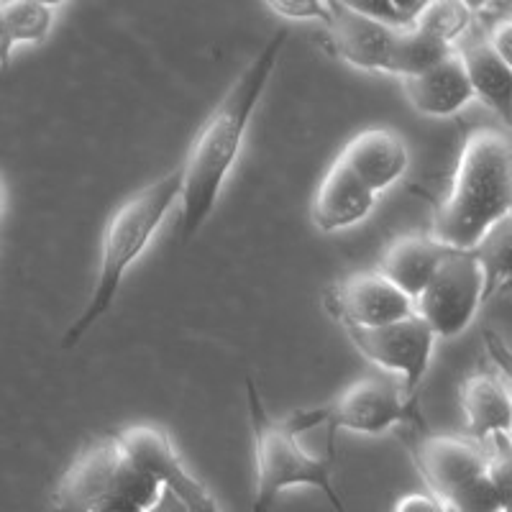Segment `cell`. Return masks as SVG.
<instances>
[{
    "label": "cell",
    "mask_w": 512,
    "mask_h": 512,
    "mask_svg": "<svg viewBox=\"0 0 512 512\" xmlns=\"http://www.w3.org/2000/svg\"><path fill=\"white\" fill-rule=\"evenodd\" d=\"M285 41V29L277 31L267 41V47L241 72L226 98L205 118V123L192 139L190 152L182 162V241L198 236L203 223L216 208L223 182L239 157L246 128H249L256 105L267 90Z\"/></svg>",
    "instance_id": "cell-1"
},
{
    "label": "cell",
    "mask_w": 512,
    "mask_h": 512,
    "mask_svg": "<svg viewBox=\"0 0 512 512\" xmlns=\"http://www.w3.org/2000/svg\"><path fill=\"white\" fill-rule=\"evenodd\" d=\"M512 149L502 128L479 126L464 136L451 190L438 203L433 236L448 251H474L510 218Z\"/></svg>",
    "instance_id": "cell-2"
},
{
    "label": "cell",
    "mask_w": 512,
    "mask_h": 512,
    "mask_svg": "<svg viewBox=\"0 0 512 512\" xmlns=\"http://www.w3.org/2000/svg\"><path fill=\"white\" fill-rule=\"evenodd\" d=\"M408 451L431 497L451 512H510V436L479 443L469 436H441L413 420Z\"/></svg>",
    "instance_id": "cell-3"
},
{
    "label": "cell",
    "mask_w": 512,
    "mask_h": 512,
    "mask_svg": "<svg viewBox=\"0 0 512 512\" xmlns=\"http://www.w3.org/2000/svg\"><path fill=\"white\" fill-rule=\"evenodd\" d=\"M182 192V162L172 172L159 177L157 182L146 185L136 195L123 200L111 213L108 223L103 228V239H100V274L98 285H95L93 297H90L88 308L82 310L80 318L67 328L62 346L72 349L82 341V336L108 313L113 300L121 290L123 274L128 267L144 254L154 233L167 218L169 208L180 198Z\"/></svg>",
    "instance_id": "cell-4"
},
{
    "label": "cell",
    "mask_w": 512,
    "mask_h": 512,
    "mask_svg": "<svg viewBox=\"0 0 512 512\" xmlns=\"http://www.w3.org/2000/svg\"><path fill=\"white\" fill-rule=\"evenodd\" d=\"M159 489L118 436H100L64 469L49 497V512H146Z\"/></svg>",
    "instance_id": "cell-5"
},
{
    "label": "cell",
    "mask_w": 512,
    "mask_h": 512,
    "mask_svg": "<svg viewBox=\"0 0 512 512\" xmlns=\"http://www.w3.org/2000/svg\"><path fill=\"white\" fill-rule=\"evenodd\" d=\"M328 34L333 49L351 67L367 72L410 77L441 62L454 47L423 26L390 29L346 6V0L328 3Z\"/></svg>",
    "instance_id": "cell-6"
},
{
    "label": "cell",
    "mask_w": 512,
    "mask_h": 512,
    "mask_svg": "<svg viewBox=\"0 0 512 512\" xmlns=\"http://www.w3.org/2000/svg\"><path fill=\"white\" fill-rule=\"evenodd\" d=\"M246 395H249V420L256 461L254 512H269V507L285 489L300 487V484L320 489L338 512L344 510L341 497L333 487L331 461L310 456L297 443V436L290 431V425L285 420H274L267 413L262 397L256 392L254 379H246Z\"/></svg>",
    "instance_id": "cell-7"
},
{
    "label": "cell",
    "mask_w": 512,
    "mask_h": 512,
    "mask_svg": "<svg viewBox=\"0 0 512 512\" xmlns=\"http://www.w3.org/2000/svg\"><path fill=\"white\" fill-rule=\"evenodd\" d=\"M418 397H408L402 387L390 379L367 377L349 384L331 405L315 410H300V413L285 418L290 431L305 433L313 431L315 425H328V438H331L333 454V436L336 431H356L379 436L390 431L392 425L413 423L418 420Z\"/></svg>",
    "instance_id": "cell-8"
},
{
    "label": "cell",
    "mask_w": 512,
    "mask_h": 512,
    "mask_svg": "<svg viewBox=\"0 0 512 512\" xmlns=\"http://www.w3.org/2000/svg\"><path fill=\"white\" fill-rule=\"evenodd\" d=\"M482 287V269L472 251H448L431 282L413 300L415 315L436 338L459 336L482 305Z\"/></svg>",
    "instance_id": "cell-9"
},
{
    "label": "cell",
    "mask_w": 512,
    "mask_h": 512,
    "mask_svg": "<svg viewBox=\"0 0 512 512\" xmlns=\"http://www.w3.org/2000/svg\"><path fill=\"white\" fill-rule=\"evenodd\" d=\"M349 333L351 344L367 356L372 364L387 369V372L402 374V392L415 397L425 372L431 367V354L436 336L418 315L397 320L390 326L377 328H356L344 326Z\"/></svg>",
    "instance_id": "cell-10"
},
{
    "label": "cell",
    "mask_w": 512,
    "mask_h": 512,
    "mask_svg": "<svg viewBox=\"0 0 512 512\" xmlns=\"http://www.w3.org/2000/svg\"><path fill=\"white\" fill-rule=\"evenodd\" d=\"M326 308L341 326L377 328L415 315L413 300L379 269L349 274L326 290Z\"/></svg>",
    "instance_id": "cell-11"
},
{
    "label": "cell",
    "mask_w": 512,
    "mask_h": 512,
    "mask_svg": "<svg viewBox=\"0 0 512 512\" xmlns=\"http://www.w3.org/2000/svg\"><path fill=\"white\" fill-rule=\"evenodd\" d=\"M121 446L126 448L128 456L144 469L159 487L175 492L190 512H218L216 500L208 489L203 487L200 479L187 472L177 454L175 443L157 425H131L116 433Z\"/></svg>",
    "instance_id": "cell-12"
},
{
    "label": "cell",
    "mask_w": 512,
    "mask_h": 512,
    "mask_svg": "<svg viewBox=\"0 0 512 512\" xmlns=\"http://www.w3.org/2000/svg\"><path fill=\"white\" fill-rule=\"evenodd\" d=\"M338 159L359 177V182L374 195L395 185L405 169H408L410 154L408 146L390 128H367L356 134Z\"/></svg>",
    "instance_id": "cell-13"
},
{
    "label": "cell",
    "mask_w": 512,
    "mask_h": 512,
    "mask_svg": "<svg viewBox=\"0 0 512 512\" xmlns=\"http://www.w3.org/2000/svg\"><path fill=\"white\" fill-rule=\"evenodd\" d=\"M377 195L361 185L359 177L341 159L328 167L313 200V223L320 231H341L372 213Z\"/></svg>",
    "instance_id": "cell-14"
},
{
    "label": "cell",
    "mask_w": 512,
    "mask_h": 512,
    "mask_svg": "<svg viewBox=\"0 0 512 512\" xmlns=\"http://www.w3.org/2000/svg\"><path fill=\"white\" fill-rule=\"evenodd\" d=\"M402 88L415 111L425 116H454L474 98L464 64L454 49L428 70L402 77Z\"/></svg>",
    "instance_id": "cell-15"
},
{
    "label": "cell",
    "mask_w": 512,
    "mask_h": 512,
    "mask_svg": "<svg viewBox=\"0 0 512 512\" xmlns=\"http://www.w3.org/2000/svg\"><path fill=\"white\" fill-rule=\"evenodd\" d=\"M461 410L466 415L469 438L487 443L495 436H510L512 402L510 384L489 372H474L459 390Z\"/></svg>",
    "instance_id": "cell-16"
},
{
    "label": "cell",
    "mask_w": 512,
    "mask_h": 512,
    "mask_svg": "<svg viewBox=\"0 0 512 512\" xmlns=\"http://www.w3.org/2000/svg\"><path fill=\"white\" fill-rule=\"evenodd\" d=\"M448 249L438 246L431 236H420V233H405L397 236L387 251H384L382 262H379V272L392 282L400 292L415 300L425 285L431 282L436 274L438 264Z\"/></svg>",
    "instance_id": "cell-17"
},
{
    "label": "cell",
    "mask_w": 512,
    "mask_h": 512,
    "mask_svg": "<svg viewBox=\"0 0 512 512\" xmlns=\"http://www.w3.org/2000/svg\"><path fill=\"white\" fill-rule=\"evenodd\" d=\"M454 52L459 54L461 64H464L474 98H482L492 111L510 118L512 67L502 62L495 49L489 47L487 34L464 41L459 49L454 47Z\"/></svg>",
    "instance_id": "cell-18"
},
{
    "label": "cell",
    "mask_w": 512,
    "mask_h": 512,
    "mask_svg": "<svg viewBox=\"0 0 512 512\" xmlns=\"http://www.w3.org/2000/svg\"><path fill=\"white\" fill-rule=\"evenodd\" d=\"M474 259L479 262L482 269L484 287H482V305L487 303L489 297L495 295L507 280H510V218L497 223L492 231L487 233V239L472 251Z\"/></svg>",
    "instance_id": "cell-19"
},
{
    "label": "cell",
    "mask_w": 512,
    "mask_h": 512,
    "mask_svg": "<svg viewBox=\"0 0 512 512\" xmlns=\"http://www.w3.org/2000/svg\"><path fill=\"white\" fill-rule=\"evenodd\" d=\"M52 8L41 0H0L8 29L18 41H44L52 29Z\"/></svg>",
    "instance_id": "cell-20"
},
{
    "label": "cell",
    "mask_w": 512,
    "mask_h": 512,
    "mask_svg": "<svg viewBox=\"0 0 512 512\" xmlns=\"http://www.w3.org/2000/svg\"><path fill=\"white\" fill-rule=\"evenodd\" d=\"M346 6L390 29H410L423 11L425 0H346Z\"/></svg>",
    "instance_id": "cell-21"
},
{
    "label": "cell",
    "mask_w": 512,
    "mask_h": 512,
    "mask_svg": "<svg viewBox=\"0 0 512 512\" xmlns=\"http://www.w3.org/2000/svg\"><path fill=\"white\" fill-rule=\"evenodd\" d=\"M267 8H272L277 16L313 18L320 24H328V3H320V0H269Z\"/></svg>",
    "instance_id": "cell-22"
},
{
    "label": "cell",
    "mask_w": 512,
    "mask_h": 512,
    "mask_svg": "<svg viewBox=\"0 0 512 512\" xmlns=\"http://www.w3.org/2000/svg\"><path fill=\"white\" fill-rule=\"evenodd\" d=\"M512 26H510V16L505 18H497L495 26H492V31L487 34V41L489 47L495 49L497 57L502 59V62H507L512 67V47H510V39H512Z\"/></svg>",
    "instance_id": "cell-23"
},
{
    "label": "cell",
    "mask_w": 512,
    "mask_h": 512,
    "mask_svg": "<svg viewBox=\"0 0 512 512\" xmlns=\"http://www.w3.org/2000/svg\"><path fill=\"white\" fill-rule=\"evenodd\" d=\"M395 512H451V510L431 495H408L397 502Z\"/></svg>",
    "instance_id": "cell-24"
},
{
    "label": "cell",
    "mask_w": 512,
    "mask_h": 512,
    "mask_svg": "<svg viewBox=\"0 0 512 512\" xmlns=\"http://www.w3.org/2000/svg\"><path fill=\"white\" fill-rule=\"evenodd\" d=\"M146 512H190V507L175 495V492H169V489H159L157 500L152 502V507Z\"/></svg>",
    "instance_id": "cell-25"
},
{
    "label": "cell",
    "mask_w": 512,
    "mask_h": 512,
    "mask_svg": "<svg viewBox=\"0 0 512 512\" xmlns=\"http://www.w3.org/2000/svg\"><path fill=\"white\" fill-rule=\"evenodd\" d=\"M13 44H16V39H13L11 29H8L6 16H3V11H0V67H3V70L11 67Z\"/></svg>",
    "instance_id": "cell-26"
},
{
    "label": "cell",
    "mask_w": 512,
    "mask_h": 512,
    "mask_svg": "<svg viewBox=\"0 0 512 512\" xmlns=\"http://www.w3.org/2000/svg\"><path fill=\"white\" fill-rule=\"evenodd\" d=\"M0 208H3V185H0Z\"/></svg>",
    "instance_id": "cell-27"
}]
</instances>
